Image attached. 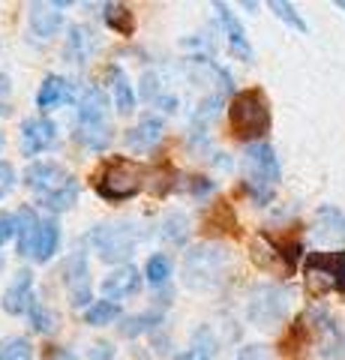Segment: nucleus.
Segmentation results:
<instances>
[{
    "label": "nucleus",
    "instance_id": "19",
    "mask_svg": "<svg viewBox=\"0 0 345 360\" xmlns=\"http://www.w3.org/2000/svg\"><path fill=\"white\" fill-rule=\"evenodd\" d=\"M72 96V90H70V82H66L63 75H46L42 78V84L37 90V108L46 115V111H54V108H60L66 99Z\"/></svg>",
    "mask_w": 345,
    "mask_h": 360
},
{
    "label": "nucleus",
    "instance_id": "41",
    "mask_svg": "<svg viewBox=\"0 0 345 360\" xmlns=\"http://www.w3.org/2000/svg\"><path fill=\"white\" fill-rule=\"evenodd\" d=\"M4 144H6V139H4V132H0V150H4Z\"/></svg>",
    "mask_w": 345,
    "mask_h": 360
},
{
    "label": "nucleus",
    "instance_id": "4",
    "mask_svg": "<svg viewBox=\"0 0 345 360\" xmlns=\"http://www.w3.org/2000/svg\"><path fill=\"white\" fill-rule=\"evenodd\" d=\"M243 168H247V193L255 198V205H267L273 198V186L282 180V165H280V156L271 144H249L247 153H243Z\"/></svg>",
    "mask_w": 345,
    "mask_h": 360
},
{
    "label": "nucleus",
    "instance_id": "30",
    "mask_svg": "<svg viewBox=\"0 0 345 360\" xmlns=\"http://www.w3.org/2000/svg\"><path fill=\"white\" fill-rule=\"evenodd\" d=\"M0 360H33V342L27 336H6L0 340Z\"/></svg>",
    "mask_w": 345,
    "mask_h": 360
},
{
    "label": "nucleus",
    "instance_id": "25",
    "mask_svg": "<svg viewBox=\"0 0 345 360\" xmlns=\"http://www.w3.org/2000/svg\"><path fill=\"white\" fill-rule=\"evenodd\" d=\"M162 324V312L160 309H148V312H138V315H129V319L120 321V336H126V340H136V336H144L150 330H157Z\"/></svg>",
    "mask_w": 345,
    "mask_h": 360
},
{
    "label": "nucleus",
    "instance_id": "8",
    "mask_svg": "<svg viewBox=\"0 0 345 360\" xmlns=\"http://www.w3.org/2000/svg\"><path fill=\"white\" fill-rule=\"evenodd\" d=\"M63 285L70 295L72 307H91L93 300V279H91V262L84 250H72L63 262Z\"/></svg>",
    "mask_w": 345,
    "mask_h": 360
},
{
    "label": "nucleus",
    "instance_id": "13",
    "mask_svg": "<svg viewBox=\"0 0 345 360\" xmlns=\"http://www.w3.org/2000/svg\"><path fill=\"white\" fill-rule=\"evenodd\" d=\"M214 13H216L219 25H222V30H226V37H228L231 54H235V58H240L243 63H252V45H249L247 30H243V25L237 21V15L231 13L226 4H214Z\"/></svg>",
    "mask_w": 345,
    "mask_h": 360
},
{
    "label": "nucleus",
    "instance_id": "15",
    "mask_svg": "<svg viewBox=\"0 0 345 360\" xmlns=\"http://www.w3.org/2000/svg\"><path fill=\"white\" fill-rule=\"evenodd\" d=\"M141 288V274L138 267L132 264H124V267H115L111 274L103 279V297L105 300H120V297H129L136 295V291Z\"/></svg>",
    "mask_w": 345,
    "mask_h": 360
},
{
    "label": "nucleus",
    "instance_id": "34",
    "mask_svg": "<svg viewBox=\"0 0 345 360\" xmlns=\"http://www.w3.org/2000/svg\"><path fill=\"white\" fill-rule=\"evenodd\" d=\"M183 189L193 198H204V195H210L216 189V184L210 177H204V174H195V177H186V184H183Z\"/></svg>",
    "mask_w": 345,
    "mask_h": 360
},
{
    "label": "nucleus",
    "instance_id": "21",
    "mask_svg": "<svg viewBox=\"0 0 345 360\" xmlns=\"http://www.w3.org/2000/svg\"><path fill=\"white\" fill-rule=\"evenodd\" d=\"M58 250H60V225L54 217H46L39 225V234H37V243H33L30 258L37 264H48Z\"/></svg>",
    "mask_w": 345,
    "mask_h": 360
},
{
    "label": "nucleus",
    "instance_id": "7",
    "mask_svg": "<svg viewBox=\"0 0 345 360\" xmlns=\"http://www.w3.org/2000/svg\"><path fill=\"white\" fill-rule=\"evenodd\" d=\"M304 270L309 285H315V291H345V250L309 252Z\"/></svg>",
    "mask_w": 345,
    "mask_h": 360
},
{
    "label": "nucleus",
    "instance_id": "2",
    "mask_svg": "<svg viewBox=\"0 0 345 360\" xmlns=\"http://www.w3.org/2000/svg\"><path fill=\"white\" fill-rule=\"evenodd\" d=\"M93 189L108 205H124L144 189V168L126 156H108L93 172Z\"/></svg>",
    "mask_w": 345,
    "mask_h": 360
},
{
    "label": "nucleus",
    "instance_id": "22",
    "mask_svg": "<svg viewBox=\"0 0 345 360\" xmlns=\"http://www.w3.org/2000/svg\"><path fill=\"white\" fill-rule=\"evenodd\" d=\"M111 139H115V132H111L108 123H79V129H75V141L84 150H93V153L108 150Z\"/></svg>",
    "mask_w": 345,
    "mask_h": 360
},
{
    "label": "nucleus",
    "instance_id": "33",
    "mask_svg": "<svg viewBox=\"0 0 345 360\" xmlns=\"http://www.w3.org/2000/svg\"><path fill=\"white\" fill-rule=\"evenodd\" d=\"M267 6H271L273 13H276V18L285 21L288 27H294L297 33H306V30H309V25H306V21L297 15V9H294L292 4H285V0H271V4H267Z\"/></svg>",
    "mask_w": 345,
    "mask_h": 360
},
{
    "label": "nucleus",
    "instance_id": "23",
    "mask_svg": "<svg viewBox=\"0 0 345 360\" xmlns=\"http://www.w3.org/2000/svg\"><path fill=\"white\" fill-rule=\"evenodd\" d=\"M103 18L108 30H115L117 37H136V13L126 4H105Z\"/></svg>",
    "mask_w": 345,
    "mask_h": 360
},
{
    "label": "nucleus",
    "instance_id": "6",
    "mask_svg": "<svg viewBox=\"0 0 345 360\" xmlns=\"http://www.w3.org/2000/svg\"><path fill=\"white\" fill-rule=\"evenodd\" d=\"M288 307H292V291L285 285H273V283H264V285H255L249 303H247V319L261 330H271L276 324L285 321Z\"/></svg>",
    "mask_w": 345,
    "mask_h": 360
},
{
    "label": "nucleus",
    "instance_id": "26",
    "mask_svg": "<svg viewBox=\"0 0 345 360\" xmlns=\"http://www.w3.org/2000/svg\"><path fill=\"white\" fill-rule=\"evenodd\" d=\"M120 319V303L115 300H93L91 307L84 309V324H91V328H105V324H115Z\"/></svg>",
    "mask_w": 345,
    "mask_h": 360
},
{
    "label": "nucleus",
    "instance_id": "20",
    "mask_svg": "<svg viewBox=\"0 0 345 360\" xmlns=\"http://www.w3.org/2000/svg\"><path fill=\"white\" fill-rule=\"evenodd\" d=\"M39 225H42V219L37 217V210L30 205L18 207V213H15V250H18V255L30 258L33 243H37V234H39Z\"/></svg>",
    "mask_w": 345,
    "mask_h": 360
},
{
    "label": "nucleus",
    "instance_id": "9",
    "mask_svg": "<svg viewBox=\"0 0 345 360\" xmlns=\"http://www.w3.org/2000/svg\"><path fill=\"white\" fill-rule=\"evenodd\" d=\"M72 174L66 172L60 162H51V160H42V162H30L27 172H25V184L37 193L39 201L51 198L54 193H60L66 184H72Z\"/></svg>",
    "mask_w": 345,
    "mask_h": 360
},
{
    "label": "nucleus",
    "instance_id": "31",
    "mask_svg": "<svg viewBox=\"0 0 345 360\" xmlns=\"http://www.w3.org/2000/svg\"><path fill=\"white\" fill-rule=\"evenodd\" d=\"M207 229H214V231H235L237 229V219L226 201H216V205L207 210Z\"/></svg>",
    "mask_w": 345,
    "mask_h": 360
},
{
    "label": "nucleus",
    "instance_id": "12",
    "mask_svg": "<svg viewBox=\"0 0 345 360\" xmlns=\"http://www.w3.org/2000/svg\"><path fill=\"white\" fill-rule=\"evenodd\" d=\"M33 274L27 267H21L13 276V283L6 285L4 297H0V307H4L6 315H27L33 307Z\"/></svg>",
    "mask_w": 345,
    "mask_h": 360
},
{
    "label": "nucleus",
    "instance_id": "40",
    "mask_svg": "<svg viewBox=\"0 0 345 360\" xmlns=\"http://www.w3.org/2000/svg\"><path fill=\"white\" fill-rule=\"evenodd\" d=\"M9 90H13V84H9V75L0 72V105H6V96H9Z\"/></svg>",
    "mask_w": 345,
    "mask_h": 360
},
{
    "label": "nucleus",
    "instance_id": "11",
    "mask_svg": "<svg viewBox=\"0 0 345 360\" xmlns=\"http://www.w3.org/2000/svg\"><path fill=\"white\" fill-rule=\"evenodd\" d=\"M103 49V39H99V33L96 27L91 25H70L66 27V45H63V58L75 63V66H82L93 58V54Z\"/></svg>",
    "mask_w": 345,
    "mask_h": 360
},
{
    "label": "nucleus",
    "instance_id": "38",
    "mask_svg": "<svg viewBox=\"0 0 345 360\" xmlns=\"http://www.w3.org/2000/svg\"><path fill=\"white\" fill-rule=\"evenodd\" d=\"M235 360H271V352H267V345H247L240 348V354Z\"/></svg>",
    "mask_w": 345,
    "mask_h": 360
},
{
    "label": "nucleus",
    "instance_id": "32",
    "mask_svg": "<svg viewBox=\"0 0 345 360\" xmlns=\"http://www.w3.org/2000/svg\"><path fill=\"white\" fill-rule=\"evenodd\" d=\"M75 201H79V184L72 180V184H66V186L60 189V193H54L51 198L39 201V205L46 207V210H51V213H63V210H70V207L75 205Z\"/></svg>",
    "mask_w": 345,
    "mask_h": 360
},
{
    "label": "nucleus",
    "instance_id": "5",
    "mask_svg": "<svg viewBox=\"0 0 345 360\" xmlns=\"http://www.w3.org/2000/svg\"><path fill=\"white\" fill-rule=\"evenodd\" d=\"M87 243L93 246V252L103 258L105 264H120L124 267L138 243V229H132V222H99L87 231Z\"/></svg>",
    "mask_w": 345,
    "mask_h": 360
},
{
    "label": "nucleus",
    "instance_id": "27",
    "mask_svg": "<svg viewBox=\"0 0 345 360\" xmlns=\"http://www.w3.org/2000/svg\"><path fill=\"white\" fill-rule=\"evenodd\" d=\"M186 234H189V217H186V213H181V210L169 213V217L160 222V238L162 240L183 246L186 243Z\"/></svg>",
    "mask_w": 345,
    "mask_h": 360
},
{
    "label": "nucleus",
    "instance_id": "18",
    "mask_svg": "<svg viewBox=\"0 0 345 360\" xmlns=\"http://www.w3.org/2000/svg\"><path fill=\"white\" fill-rule=\"evenodd\" d=\"M111 111V99L99 84H91L79 96V123H105Z\"/></svg>",
    "mask_w": 345,
    "mask_h": 360
},
{
    "label": "nucleus",
    "instance_id": "17",
    "mask_svg": "<svg viewBox=\"0 0 345 360\" xmlns=\"http://www.w3.org/2000/svg\"><path fill=\"white\" fill-rule=\"evenodd\" d=\"M162 132H165V127H162L160 117H144V120L136 123V127L126 129L124 139H126V148L129 150L148 153V150H153L162 141Z\"/></svg>",
    "mask_w": 345,
    "mask_h": 360
},
{
    "label": "nucleus",
    "instance_id": "36",
    "mask_svg": "<svg viewBox=\"0 0 345 360\" xmlns=\"http://www.w3.org/2000/svg\"><path fill=\"white\" fill-rule=\"evenodd\" d=\"M157 82H160L157 72H144V75H141V94H138V96H141V99H160L162 94H160V84H157Z\"/></svg>",
    "mask_w": 345,
    "mask_h": 360
},
{
    "label": "nucleus",
    "instance_id": "42",
    "mask_svg": "<svg viewBox=\"0 0 345 360\" xmlns=\"http://www.w3.org/2000/svg\"><path fill=\"white\" fill-rule=\"evenodd\" d=\"M337 6H339V9H342V13H345V0H339V4H337Z\"/></svg>",
    "mask_w": 345,
    "mask_h": 360
},
{
    "label": "nucleus",
    "instance_id": "10",
    "mask_svg": "<svg viewBox=\"0 0 345 360\" xmlns=\"http://www.w3.org/2000/svg\"><path fill=\"white\" fill-rule=\"evenodd\" d=\"M54 141H58V123H54V120L39 115V117H27L25 123H21L18 144H21V153H25V156L46 153Z\"/></svg>",
    "mask_w": 345,
    "mask_h": 360
},
{
    "label": "nucleus",
    "instance_id": "35",
    "mask_svg": "<svg viewBox=\"0 0 345 360\" xmlns=\"http://www.w3.org/2000/svg\"><path fill=\"white\" fill-rule=\"evenodd\" d=\"M13 186H15V168L6 160H0V198L13 193Z\"/></svg>",
    "mask_w": 345,
    "mask_h": 360
},
{
    "label": "nucleus",
    "instance_id": "29",
    "mask_svg": "<svg viewBox=\"0 0 345 360\" xmlns=\"http://www.w3.org/2000/svg\"><path fill=\"white\" fill-rule=\"evenodd\" d=\"M144 276H148V283L153 288H165L171 279V258L165 252H157L148 258V267H144Z\"/></svg>",
    "mask_w": 345,
    "mask_h": 360
},
{
    "label": "nucleus",
    "instance_id": "16",
    "mask_svg": "<svg viewBox=\"0 0 345 360\" xmlns=\"http://www.w3.org/2000/svg\"><path fill=\"white\" fill-rule=\"evenodd\" d=\"M27 25L30 33L39 39H51L58 37L60 27H63V15L54 4H30V13H27Z\"/></svg>",
    "mask_w": 345,
    "mask_h": 360
},
{
    "label": "nucleus",
    "instance_id": "28",
    "mask_svg": "<svg viewBox=\"0 0 345 360\" xmlns=\"http://www.w3.org/2000/svg\"><path fill=\"white\" fill-rule=\"evenodd\" d=\"M30 324H33V330L42 333V336H51V333H58L60 330V315L54 312L51 307H46V303H33L30 307Z\"/></svg>",
    "mask_w": 345,
    "mask_h": 360
},
{
    "label": "nucleus",
    "instance_id": "3",
    "mask_svg": "<svg viewBox=\"0 0 345 360\" xmlns=\"http://www.w3.org/2000/svg\"><path fill=\"white\" fill-rule=\"evenodd\" d=\"M231 252L222 243H198L183 252V283L193 291L216 288L226 279Z\"/></svg>",
    "mask_w": 345,
    "mask_h": 360
},
{
    "label": "nucleus",
    "instance_id": "1",
    "mask_svg": "<svg viewBox=\"0 0 345 360\" xmlns=\"http://www.w3.org/2000/svg\"><path fill=\"white\" fill-rule=\"evenodd\" d=\"M228 123H231V135L237 141L259 144L271 132V103H267L264 90L259 87L237 90L228 103Z\"/></svg>",
    "mask_w": 345,
    "mask_h": 360
},
{
    "label": "nucleus",
    "instance_id": "24",
    "mask_svg": "<svg viewBox=\"0 0 345 360\" xmlns=\"http://www.w3.org/2000/svg\"><path fill=\"white\" fill-rule=\"evenodd\" d=\"M177 360H216V336L210 333L207 324H202V328L193 333L189 348Z\"/></svg>",
    "mask_w": 345,
    "mask_h": 360
},
{
    "label": "nucleus",
    "instance_id": "37",
    "mask_svg": "<svg viewBox=\"0 0 345 360\" xmlns=\"http://www.w3.org/2000/svg\"><path fill=\"white\" fill-rule=\"evenodd\" d=\"M15 238V217L13 213H0V246Z\"/></svg>",
    "mask_w": 345,
    "mask_h": 360
},
{
    "label": "nucleus",
    "instance_id": "39",
    "mask_svg": "<svg viewBox=\"0 0 345 360\" xmlns=\"http://www.w3.org/2000/svg\"><path fill=\"white\" fill-rule=\"evenodd\" d=\"M91 360H115V348H111V342H96L91 348Z\"/></svg>",
    "mask_w": 345,
    "mask_h": 360
},
{
    "label": "nucleus",
    "instance_id": "14",
    "mask_svg": "<svg viewBox=\"0 0 345 360\" xmlns=\"http://www.w3.org/2000/svg\"><path fill=\"white\" fill-rule=\"evenodd\" d=\"M105 78L111 84V103H115V108L120 111V115H132L136 105H138V94H136V87L129 84L124 66H120V63H108L105 66Z\"/></svg>",
    "mask_w": 345,
    "mask_h": 360
}]
</instances>
